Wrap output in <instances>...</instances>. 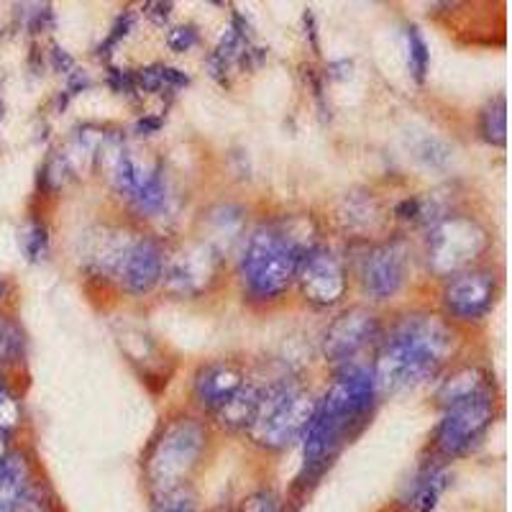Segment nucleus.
<instances>
[{
	"label": "nucleus",
	"instance_id": "f257e3e1",
	"mask_svg": "<svg viewBox=\"0 0 512 512\" xmlns=\"http://www.w3.org/2000/svg\"><path fill=\"white\" fill-rule=\"evenodd\" d=\"M374 395L377 384L369 369L346 364L336 374L326 395L315 402L313 418L303 433V469L308 477H318L341 446L367 423Z\"/></svg>",
	"mask_w": 512,
	"mask_h": 512
},
{
	"label": "nucleus",
	"instance_id": "f03ea898",
	"mask_svg": "<svg viewBox=\"0 0 512 512\" xmlns=\"http://www.w3.org/2000/svg\"><path fill=\"white\" fill-rule=\"evenodd\" d=\"M456 346L454 328L438 315H405L382 338V346L374 359V384L384 392H397L405 387L436 377L451 359Z\"/></svg>",
	"mask_w": 512,
	"mask_h": 512
},
{
	"label": "nucleus",
	"instance_id": "7ed1b4c3",
	"mask_svg": "<svg viewBox=\"0 0 512 512\" xmlns=\"http://www.w3.org/2000/svg\"><path fill=\"white\" fill-rule=\"evenodd\" d=\"M315 244L295 236L287 223L262 226L249 236L241 256V280L256 300H274L295 282L297 264Z\"/></svg>",
	"mask_w": 512,
	"mask_h": 512
},
{
	"label": "nucleus",
	"instance_id": "20e7f679",
	"mask_svg": "<svg viewBox=\"0 0 512 512\" xmlns=\"http://www.w3.org/2000/svg\"><path fill=\"white\" fill-rule=\"evenodd\" d=\"M315 400L310 392L300 390L297 384L274 382L259 392L254 420L249 425L251 441L269 451H282L297 438H303L310 418H313Z\"/></svg>",
	"mask_w": 512,
	"mask_h": 512
},
{
	"label": "nucleus",
	"instance_id": "39448f33",
	"mask_svg": "<svg viewBox=\"0 0 512 512\" xmlns=\"http://www.w3.org/2000/svg\"><path fill=\"white\" fill-rule=\"evenodd\" d=\"M208 443L205 425L195 418H177L159 433L146 456V477L154 487L187 482V474L198 466Z\"/></svg>",
	"mask_w": 512,
	"mask_h": 512
},
{
	"label": "nucleus",
	"instance_id": "423d86ee",
	"mask_svg": "<svg viewBox=\"0 0 512 512\" xmlns=\"http://www.w3.org/2000/svg\"><path fill=\"white\" fill-rule=\"evenodd\" d=\"M487 231L469 216L438 218L428 231L425 259L438 277L466 272L487 251Z\"/></svg>",
	"mask_w": 512,
	"mask_h": 512
},
{
	"label": "nucleus",
	"instance_id": "0eeeda50",
	"mask_svg": "<svg viewBox=\"0 0 512 512\" xmlns=\"http://www.w3.org/2000/svg\"><path fill=\"white\" fill-rule=\"evenodd\" d=\"M492 418H495V400L489 390L443 408V418L436 428L438 451L446 459L464 456L487 433Z\"/></svg>",
	"mask_w": 512,
	"mask_h": 512
},
{
	"label": "nucleus",
	"instance_id": "6e6552de",
	"mask_svg": "<svg viewBox=\"0 0 512 512\" xmlns=\"http://www.w3.org/2000/svg\"><path fill=\"white\" fill-rule=\"evenodd\" d=\"M295 282L300 285L305 300L315 308H333L336 303H341V297L346 295V287H349L341 256L318 244L303 254L297 264Z\"/></svg>",
	"mask_w": 512,
	"mask_h": 512
},
{
	"label": "nucleus",
	"instance_id": "1a4fd4ad",
	"mask_svg": "<svg viewBox=\"0 0 512 512\" xmlns=\"http://www.w3.org/2000/svg\"><path fill=\"white\" fill-rule=\"evenodd\" d=\"M221 256L210 244H187L172 256H164L162 285L180 297H195L208 290L218 277Z\"/></svg>",
	"mask_w": 512,
	"mask_h": 512
},
{
	"label": "nucleus",
	"instance_id": "9d476101",
	"mask_svg": "<svg viewBox=\"0 0 512 512\" xmlns=\"http://www.w3.org/2000/svg\"><path fill=\"white\" fill-rule=\"evenodd\" d=\"M113 187L139 213H157L167 203V182L162 164H141L131 152L121 149L113 159Z\"/></svg>",
	"mask_w": 512,
	"mask_h": 512
},
{
	"label": "nucleus",
	"instance_id": "9b49d317",
	"mask_svg": "<svg viewBox=\"0 0 512 512\" xmlns=\"http://www.w3.org/2000/svg\"><path fill=\"white\" fill-rule=\"evenodd\" d=\"M497 300V277L492 272H466L454 274L443 287V308L456 320H482Z\"/></svg>",
	"mask_w": 512,
	"mask_h": 512
},
{
	"label": "nucleus",
	"instance_id": "f8f14e48",
	"mask_svg": "<svg viewBox=\"0 0 512 512\" xmlns=\"http://www.w3.org/2000/svg\"><path fill=\"white\" fill-rule=\"evenodd\" d=\"M379 338V320L377 315L369 313L367 308H351L338 315L328 326L326 338H323V354L333 364H349L361 349H367Z\"/></svg>",
	"mask_w": 512,
	"mask_h": 512
},
{
	"label": "nucleus",
	"instance_id": "ddd939ff",
	"mask_svg": "<svg viewBox=\"0 0 512 512\" xmlns=\"http://www.w3.org/2000/svg\"><path fill=\"white\" fill-rule=\"evenodd\" d=\"M164 267V251L149 236L131 239L118 259L113 277L121 282V287L131 295H146L159 285Z\"/></svg>",
	"mask_w": 512,
	"mask_h": 512
},
{
	"label": "nucleus",
	"instance_id": "4468645a",
	"mask_svg": "<svg viewBox=\"0 0 512 512\" xmlns=\"http://www.w3.org/2000/svg\"><path fill=\"white\" fill-rule=\"evenodd\" d=\"M405 267L408 256L400 244H379L361 259V285L374 300H390L405 285Z\"/></svg>",
	"mask_w": 512,
	"mask_h": 512
},
{
	"label": "nucleus",
	"instance_id": "2eb2a0df",
	"mask_svg": "<svg viewBox=\"0 0 512 512\" xmlns=\"http://www.w3.org/2000/svg\"><path fill=\"white\" fill-rule=\"evenodd\" d=\"M241 387H244L241 369L226 364V361H216V364H208L195 374L192 395H195V402L200 408L218 413Z\"/></svg>",
	"mask_w": 512,
	"mask_h": 512
},
{
	"label": "nucleus",
	"instance_id": "dca6fc26",
	"mask_svg": "<svg viewBox=\"0 0 512 512\" xmlns=\"http://www.w3.org/2000/svg\"><path fill=\"white\" fill-rule=\"evenodd\" d=\"M31 495V466L24 454L8 451L0 459V512H21Z\"/></svg>",
	"mask_w": 512,
	"mask_h": 512
},
{
	"label": "nucleus",
	"instance_id": "f3484780",
	"mask_svg": "<svg viewBox=\"0 0 512 512\" xmlns=\"http://www.w3.org/2000/svg\"><path fill=\"white\" fill-rule=\"evenodd\" d=\"M484 390H487V382H484L482 369L464 367V369H456L454 374H448V377L443 379V384L436 392V400L441 402L443 408H448V405L466 400V397L479 395V392Z\"/></svg>",
	"mask_w": 512,
	"mask_h": 512
},
{
	"label": "nucleus",
	"instance_id": "a211bd4d",
	"mask_svg": "<svg viewBox=\"0 0 512 512\" xmlns=\"http://www.w3.org/2000/svg\"><path fill=\"white\" fill-rule=\"evenodd\" d=\"M259 392H262L259 387L244 384V387H241V390L216 413L221 425H226L231 431H249V425L256 413V405H259Z\"/></svg>",
	"mask_w": 512,
	"mask_h": 512
},
{
	"label": "nucleus",
	"instance_id": "6ab92c4d",
	"mask_svg": "<svg viewBox=\"0 0 512 512\" xmlns=\"http://www.w3.org/2000/svg\"><path fill=\"white\" fill-rule=\"evenodd\" d=\"M152 512H198V495L187 482L154 487Z\"/></svg>",
	"mask_w": 512,
	"mask_h": 512
},
{
	"label": "nucleus",
	"instance_id": "aec40b11",
	"mask_svg": "<svg viewBox=\"0 0 512 512\" xmlns=\"http://www.w3.org/2000/svg\"><path fill=\"white\" fill-rule=\"evenodd\" d=\"M443 487H446V474L441 469H425L418 479L413 482V492L408 495V505L418 512H431L436 507L438 497H441Z\"/></svg>",
	"mask_w": 512,
	"mask_h": 512
},
{
	"label": "nucleus",
	"instance_id": "412c9836",
	"mask_svg": "<svg viewBox=\"0 0 512 512\" xmlns=\"http://www.w3.org/2000/svg\"><path fill=\"white\" fill-rule=\"evenodd\" d=\"M26 338L21 326L8 315H0V364H16L24 356Z\"/></svg>",
	"mask_w": 512,
	"mask_h": 512
},
{
	"label": "nucleus",
	"instance_id": "4be33fe9",
	"mask_svg": "<svg viewBox=\"0 0 512 512\" xmlns=\"http://www.w3.org/2000/svg\"><path fill=\"white\" fill-rule=\"evenodd\" d=\"M505 95H497L482 111V134L489 144H505Z\"/></svg>",
	"mask_w": 512,
	"mask_h": 512
},
{
	"label": "nucleus",
	"instance_id": "5701e85b",
	"mask_svg": "<svg viewBox=\"0 0 512 512\" xmlns=\"http://www.w3.org/2000/svg\"><path fill=\"white\" fill-rule=\"evenodd\" d=\"M408 52L410 70H413L415 80H423L425 72H428V64H431V52H428V44H425L423 34L415 26L408 29Z\"/></svg>",
	"mask_w": 512,
	"mask_h": 512
},
{
	"label": "nucleus",
	"instance_id": "b1692460",
	"mask_svg": "<svg viewBox=\"0 0 512 512\" xmlns=\"http://www.w3.org/2000/svg\"><path fill=\"white\" fill-rule=\"evenodd\" d=\"M47 249H49L47 228L41 226V223H34V226H29V231L24 233V251H26V256H29L31 262H39V259H44Z\"/></svg>",
	"mask_w": 512,
	"mask_h": 512
},
{
	"label": "nucleus",
	"instance_id": "393cba45",
	"mask_svg": "<svg viewBox=\"0 0 512 512\" xmlns=\"http://www.w3.org/2000/svg\"><path fill=\"white\" fill-rule=\"evenodd\" d=\"M239 512H280V505H277V497L272 492H254L241 502Z\"/></svg>",
	"mask_w": 512,
	"mask_h": 512
},
{
	"label": "nucleus",
	"instance_id": "a878e982",
	"mask_svg": "<svg viewBox=\"0 0 512 512\" xmlns=\"http://www.w3.org/2000/svg\"><path fill=\"white\" fill-rule=\"evenodd\" d=\"M167 41L175 52H190L198 44V31H195V26H177V29L169 31Z\"/></svg>",
	"mask_w": 512,
	"mask_h": 512
},
{
	"label": "nucleus",
	"instance_id": "bb28decb",
	"mask_svg": "<svg viewBox=\"0 0 512 512\" xmlns=\"http://www.w3.org/2000/svg\"><path fill=\"white\" fill-rule=\"evenodd\" d=\"M6 436H8L6 431H0V459H6V454H8V443H6Z\"/></svg>",
	"mask_w": 512,
	"mask_h": 512
},
{
	"label": "nucleus",
	"instance_id": "cd10ccee",
	"mask_svg": "<svg viewBox=\"0 0 512 512\" xmlns=\"http://www.w3.org/2000/svg\"><path fill=\"white\" fill-rule=\"evenodd\" d=\"M3 297H6V282L0 280V300H3Z\"/></svg>",
	"mask_w": 512,
	"mask_h": 512
}]
</instances>
